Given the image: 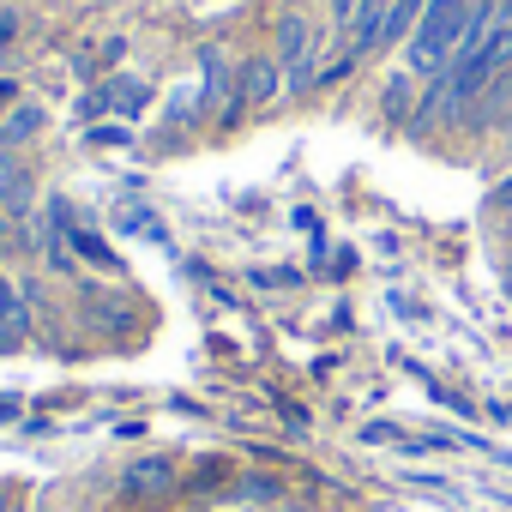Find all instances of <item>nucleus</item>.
<instances>
[{
  "label": "nucleus",
  "mask_w": 512,
  "mask_h": 512,
  "mask_svg": "<svg viewBox=\"0 0 512 512\" xmlns=\"http://www.w3.org/2000/svg\"><path fill=\"white\" fill-rule=\"evenodd\" d=\"M488 205H494V211H512V169H506V175L488 187Z\"/></svg>",
  "instance_id": "obj_16"
},
{
  "label": "nucleus",
  "mask_w": 512,
  "mask_h": 512,
  "mask_svg": "<svg viewBox=\"0 0 512 512\" xmlns=\"http://www.w3.org/2000/svg\"><path fill=\"white\" fill-rule=\"evenodd\" d=\"M211 488H217V494L235 488V470H229L223 458H205V464L193 470V482H181V494H211Z\"/></svg>",
  "instance_id": "obj_13"
},
{
  "label": "nucleus",
  "mask_w": 512,
  "mask_h": 512,
  "mask_svg": "<svg viewBox=\"0 0 512 512\" xmlns=\"http://www.w3.org/2000/svg\"><path fill=\"white\" fill-rule=\"evenodd\" d=\"M7 103H19V85H13V79H0V109H7Z\"/></svg>",
  "instance_id": "obj_21"
},
{
  "label": "nucleus",
  "mask_w": 512,
  "mask_h": 512,
  "mask_svg": "<svg viewBox=\"0 0 512 512\" xmlns=\"http://www.w3.org/2000/svg\"><path fill=\"white\" fill-rule=\"evenodd\" d=\"M272 55L284 61V79H290V97H308L314 79H320V61H326V43H320V25L308 13H284L278 31H272Z\"/></svg>",
  "instance_id": "obj_1"
},
{
  "label": "nucleus",
  "mask_w": 512,
  "mask_h": 512,
  "mask_svg": "<svg viewBox=\"0 0 512 512\" xmlns=\"http://www.w3.org/2000/svg\"><path fill=\"white\" fill-rule=\"evenodd\" d=\"M229 494H235L241 506H260V512H266V506L284 500V482L266 476V470H235V488H229Z\"/></svg>",
  "instance_id": "obj_11"
},
{
  "label": "nucleus",
  "mask_w": 512,
  "mask_h": 512,
  "mask_svg": "<svg viewBox=\"0 0 512 512\" xmlns=\"http://www.w3.org/2000/svg\"><path fill=\"white\" fill-rule=\"evenodd\" d=\"M13 296H19V284H13V278H7V272H0V308H7V302H13Z\"/></svg>",
  "instance_id": "obj_20"
},
{
  "label": "nucleus",
  "mask_w": 512,
  "mask_h": 512,
  "mask_svg": "<svg viewBox=\"0 0 512 512\" xmlns=\"http://www.w3.org/2000/svg\"><path fill=\"white\" fill-rule=\"evenodd\" d=\"M121 61H127V37H115V43L103 49V67H121Z\"/></svg>",
  "instance_id": "obj_18"
},
{
  "label": "nucleus",
  "mask_w": 512,
  "mask_h": 512,
  "mask_svg": "<svg viewBox=\"0 0 512 512\" xmlns=\"http://www.w3.org/2000/svg\"><path fill=\"white\" fill-rule=\"evenodd\" d=\"M278 97H290V79H284V61L272 49H253L235 61V115H260Z\"/></svg>",
  "instance_id": "obj_2"
},
{
  "label": "nucleus",
  "mask_w": 512,
  "mask_h": 512,
  "mask_svg": "<svg viewBox=\"0 0 512 512\" xmlns=\"http://www.w3.org/2000/svg\"><path fill=\"white\" fill-rule=\"evenodd\" d=\"M356 7H362V0H326V19H332V25L344 31V25L356 19Z\"/></svg>",
  "instance_id": "obj_15"
},
{
  "label": "nucleus",
  "mask_w": 512,
  "mask_h": 512,
  "mask_svg": "<svg viewBox=\"0 0 512 512\" xmlns=\"http://www.w3.org/2000/svg\"><path fill=\"white\" fill-rule=\"evenodd\" d=\"M416 85H422V79H410L404 67L380 85V115H386L392 127H410V115H416V103H422V97H416Z\"/></svg>",
  "instance_id": "obj_9"
},
{
  "label": "nucleus",
  "mask_w": 512,
  "mask_h": 512,
  "mask_svg": "<svg viewBox=\"0 0 512 512\" xmlns=\"http://www.w3.org/2000/svg\"><path fill=\"white\" fill-rule=\"evenodd\" d=\"M266 512H320V506H314V500H290V494H284V500H278V506H266Z\"/></svg>",
  "instance_id": "obj_19"
},
{
  "label": "nucleus",
  "mask_w": 512,
  "mask_h": 512,
  "mask_svg": "<svg viewBox=\"0 0 512 512\" xmlns=\"http://www.w3.org/2000/svg\"><path fill=\"white\" fill-rule=\"evenodd\" d=\"M464 127H470L476 139H506V133H512V73H500V79L482 85V97L470 103Z\"/></svg>",
  "instance_id": "obj_5"
},
{
  "label": "nucleus",
  "mask_w": 512,
  "mask_h": 512,
  "mask_svg": "<svg viewBox=\"0 0 512 512\" xmlns=\"http://www.w3.org/2000/svg\"><path fill=\"white\" fill-rule=\"evenodd\" d=\"M31 332H37V308H31V296L19 290L7 308H0V356H19V350L31 344Z\"/></svg>",
  "instance_id": "obj_8"
},
{
  "label": "nucleus",
  "mask_w": 512,
  "mask_h": 512,
  "mask_svg": "<svg viewBox=\"0 0 512 512\" xmlns=\"http://www.w3.org/2000/svg\"><path fill=\"white\" fill-rule=\"evenodd\" d=\"M73 115H79L85 127H97V115H109V91H103V85H91V91L73 103Z\"/></svg>",
  "instance_id": "obj_14"
},
{
  "label": "nucleus",
  "mask_w": 512,
  "mask_h": 512,
  "mask_svg": "<svg viewBox=\"0 0 512 512\" xmlns=\"http://www.w3.org/2000/svg\"><path fill=\"white\" fill-rule=\"evenodd\" d=\"M500 278H506V296H512V247H506V260H500Z\"/></svg>",
  "instance_id": "obj_22"
},
{
  "label": "nucleus",
  "mask_w": 512,
  "mask_h": 512,
  "mask_svg": "<svg viewBox=\"0 0 512 512\" xmlns=\"http://www.w3.org/2000/svg\"><path fill=\"white\" fill-rule=\"evenodd\" d=\"M73 253H79L85 266H97V272H121V253H115V247H109V241H103V235L91 229V217H85V223L73 229Z\"/></svg>",
  "instance_id": "obj_12"
},
{
  "label": "nucleus",
  "mask_w": 512,
  "mask_h": 512,
  "mask_svg": "<svg viewBox=\"0 0 512 512\" xmlns=\"http://www.w3.org/2000/svg\"><path fill=\"white\" fill-rule=\"evenodd\" d=\"M103 91H109V115H121V121L145 115V103H151V85H145V79H133V73L103 79Z\"/></svg>",
  "instance_id": "obj_10"
},
{
  "label": "nucleus",
  "mask_w": 512,
  "mask_h": 512,
  "mask_svg": "<svg viewBox=\"0 0 512 512\" xmlns=\"http://www.w3.org/2000/svg\"><path fill=\"white\" fill-rule=\"evenodd\" d=\"M37 187H31V169L19 163V151H0V217H13L19 229L37 217Z\"/></svg>",
  "instance_id": "obj_6"
},
{
  "label": "nucleus",
  "mask_w": 512,
  "mask_h": 512,
  "mask_svg": "<svg viewBox=\"0 0 512 512\" xmlns=\"http://www.w3.org/2000/svg\"><path fill=\"white\" fill-rule=\"evenodd\" d=\"M181 464L169 458V452H145V458H133L127 470H121V500H133V506H163V500H175L181 494Z\"/></svg>",
  "instance_id": "obj_3"
},
{
  "label": "nucleus",
  "mask_w": 512,
  "mask_h": 512,
  "mask_svg": "<svg viewBox=\"0 0 512 512\" xmlns=\"http://www.w3.org/2000/svg\"><path fill=\"white\" fill-rule=\"evenodd\" d=\"M199 115H205V121H211V115H229V121H235V61H229V49H217V43L199 49Z\"/></svg>",
  "instance_id": "obj_4"
},
{
  "label": "nucleus",
  "mask_w": 512,
  "mask_h": 512,
  "mask_svg": "<svg viewBox=\"0 0 512 512\" xmlns=\"http://www.w3.org/2000/svg\"><path fill=\"white\" fill-rule=\"evenodd\" d=\"M43 127H49V109H43L37 97H19V103H13V115H0V151L31 145Z\"/></svg>",
  "instance_id": "obj_7"
},
{
  "label": "nucleus",
  "mask_w": 512,
  "mask_h": 512,
  "mask_svg": "<svg viewBox=\"0 0 512 512\" xmlns=\"http://www.w3.org/2000/svg\"><path fill=\"white\" fill-rule=\"evenodd\" d=\"M133 133H127V121L121 127H91V145H127Z\"/></svg>",
  "instance_id": "obj_17"
}]
</instances>
